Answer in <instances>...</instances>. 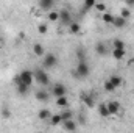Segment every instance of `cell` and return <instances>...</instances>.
Returning a JSON list of instances; mask_svg holds the SVG:
<instances>
[{
	"mask_svg": "<svg viewBox=\"0 0 134 133\" xmlns=\"http://www.w3.org/2000/svg\"><path fill=\"white\" fill-rule=\"evenodd\" d=\"M33 72H34V80H36L39 85H42V86H47V85L50 83V78H48L47 72H45V70H42L41 67H36Z\"/></svg>",
	"mask_w": 134,
	"mask_h": 133,
	"instance_id": "1",
	"label": "cell"
},
{
	"mask_svg": "<svg viewBox=\"0 0 134 133\" xmlns=\"http://www.w3.org/2000/svg\"><path fill=\"white\" fill-rule=\"evenodd\" d=\"M89 72H91V69H89V64L86 63V60L84 61H78V64L75 67V75L78 78H86L89 75Z\"/></svg>",
	"mask_w": 134,
	"mask_h": 133,
	"instance_id": "2",
	"label": "cell"
},
{
	"mask_svg": "<svg viewBox=\"0 0 134 133\" xmlns=\"http://www.w3.org/2000/svg\"><path fill=\"white\" fill-rule=\"evenodd\" d=\"M42 58H44V67H47V69L55 67L58 64V58H56V55H53V53H45Z\"/></svg>",
	"mask_w": 134,
	"mask_h": 133,
	"instance_id": "3",
	"label": "cell"
},
{
	"mask_svg": "<svg viewBox=\"0 0 134 133\" xmlns=\"http://www.w3.org/2000/svg\"><path fill=\"white\" fill-rule=\"evenodd\" d=\"M19 77H20V80H22L24 83H27V85L31 86V83H33V80H34V72L33 70H28V69H24V70L19 74Z\"/></svg>",
	"mask_w": 134,
	"mask_h": 133,
	"instance_id": "4",
	"label": "cell"
},
{
	"mask_svg": "<svg viewBox=\"0 0 134 133\" xmlns=\"http://www.w3.org/2000/svg\"><path fill=\"white\" fill-rule=\"evenodd\" d=\"M59 22H61V24H63L64 27H69V25H70V24L73 22V19H72V14H70V13L67 11L66 8L59 11Z\"/></svg>",
	"mask_w": 134,
	"mask_h": 133,
	"instance_id": "5",
	"label": "cell"
},
{
	"mask_svg": "<svg viewBox=\"0 0 134 133\" xmlns=\"http://www.w3.org/2000/svg\"><path fill=\"white\" fill-rule=\"evenodd\" d=\"M52 94L55 97H61V96H66L67 94V88L63 85V83H56L53 88H52Z\"/></svg>",
	"mask_w": 134,
	"mask_h": 133,
	"instance_id": "6",
	"label": "cell"
},
{
	"mask_svg": "<svg viewBox=\"0 0 134 133\" xmlns=\"http://www.w3.org/2000/svg\"><path fill=\"white\" fill-rule=\"evenodd\" d=\"M94 96H95V94H83V96H81V99H83V102H84L86 106H89V108H94V106H95V99H94Z\"/></svg>",
	"mask_w": 134,
	"mask_h": 133,
	"instance_id": "7",
	"label": "cell"
},
{
	"mask_svg": "<svg viewBox=\"0 0 134 133\" xmlns=\"http://www.w3.org/2000/svg\"><path fill=\"white\" fill-rule=\"evenodd\" d=\"M28 89H30V85H27V83H24V81H20V83L16 85V91H17V94H20V96H25V94L28 93Z\"/></svg>",
	"mask_w": 134,
	"mask_h": 133,
	"instance_id": "8",
	"label": "cell"
},
{
	"mask_svg": "<svg viewBox=\"0 0 134 133\" xmlns=\"http://www.w3.org/2000/svg\"><path fill=\"white\" fill-rule=\"evenodd\" d=\"M53 3H55V0H39V6L42 11H50L53 8Z\"/></svg>",
	"mask_w": 134,
	"mask_h": 133,
	"instance_id": "9",
	"label": "cell"
},
{
	"mask_svg": "<svg viewBox=\"0 0 134 133\" xmlns=\"http://www.w3.org/2000/svg\"><path fill=\"white\" fill-rule=\"evenodd\" d=\"M63 129L66 132H75L76 130V124L72 119H67V121H63Z\"/></svg>",
	"mask_w": 134,
	"mask_h": 133,
	"instance_id": "10",
	"label": "cell"
},
{
	"mask_svg": "<svg viewBox=\"0 0 134 133\" xmlns=\"http://www.w3.org/2000/svg\"><path fill=\"white\" fill-rule=\"evenodd\" d=\"M112 25H114L115 28H123V27L126 25V19H125V17H122V16H117V17H114Z\"/></svg>",
	"mask_w": 134,
	"mask_h": 133,
	"instance_id": "11",
	"label": "cell"
},
{
	"mask_svg": "<svg viewBox=\"0 0 134 133\" xmlns=\"http://www.w3.org/2000/svg\"><path fill=\"white\" fill-rule=\"evenodd\" d=\"M108 110H109V113H111V114H117V113L120 111V103H119V102H115V100H112V102H109V103H108Z\"/></svg>",
	"mask_w": 134,
	"mask_h": 133,
	"instance_id": "12",
	"label": "cell"
},
{
	"mask_svg": "<svg viewBox=\"0 0 134 133\" xmlns=\"http://www.w3.org/2000/svg\"><path fill=\"white\" fill-rule=\"evenodd\" d=\"M33 53L36 57H44V55H45V50H44L42 44H39V42L33 44Z\"/></svg>",
	"mask_w": 134,
	"mask_h": 133,
	"instance_id": "13",
	"label": "cell"
},
{
	"mask_svg": "<svg viewBox=\"0 0 134 133\" xmlns=\"http://www.w3.org/2000/svg\"><path fill=\"white\" fill-rule=\"evenodd\" d=\"M98 114H100L101 117L111 116V113H109V110H108V103H100V105H98Z\"/></svg>",
	"mask_w": 134,
	"mask_h": 133,
	"instance_id": "14",
	"label": "cell"
},
{
	"mask_svg": "<svg viewBox=\"0 0 134 133\" xmlns=\"http://www.w3.org/2000/svg\"><path fill=\"white\" fill-rule=\"evenodd\" d=\"M69 32L72 34H80L81 33V25H80L78 22H72V24L69 25Z\"/></svg>",
	"mask_w": 134,
	"mask_h": 133,
	"instance_id": "15",
	"label": "cell"
},
{
	"mask_svg": "<svg viewBox=\"0 0 134 133\" xmlns=\"http://www.w3.org/2000/svg\"><path fill=\"white\" fill-rule=\"evenodd\" d=\"M56 105H58V106H61V108H67V106H69L67 94H66V96H61V97H56Z\"/></svg>",
	"mask_w": 134,
	"mask_h": 133,
	"instance_id": "16",
	"label": "cell"
},
{
	"mask_svg": "<svg viewBox=\"0 0 134 133\" xmlns=\"http://www.w3.org/2000/svg\"><path fill=\"white\" fill-rule=\"evenodd\" d=\"M95 52H97L100 57H104V55L108 53V50H106V45H104L103 42H97V45H95Z\"/></svg>",
	"mask_w": 134,
	"mask_h": 133,
	"instance_id": "17",
	"label": "cell"
},
{
	"mask_svg": "<svg viewBox=\"0 0 134 133\" xmlns=\"http://www.w3.org/2000/svg\"><path fill=\"white\" fill-rule=\"evenodd\" d=\"M112 57L115 60H123L125 58V49H114L112 50Z\"/></svg>",
	"mask_w": 134,
	"mask_h": 133,
	"instance_id": "18",
	"label": "cell"
},
{
	"mask_svg": "<svg viewBox=\"0 0 134 133\" xmlns=\"http://www.w3.org/2000/svg\"><path fill=\"white\" fill-rule=\"evenodd\" d=\"M48 121H50L52 125H59V124H63V117H61V114H52Z\"/></svg>",
	"mask_w": 134,
	"mask_h": 133,
	"instance_id": "19",
	"label": "cell"
},
{
	"mask_svg": "<svg viewBox=\"0 0 134 133\" xmlns=\"http://www.w3.org/2000/svg\"><path fill=\"white\" fill-rule=\"evenodd\" d=\"M109 81L115 86V88H119V86H122V83H123V80H122V77L120 75H112L111 78H109Z\"/></svg>",
	"mask_w": 134,
	"mask_h": 133,
	"instance_id": "20",
	"label": "cell"
},
{
	"mask_svg": "<svg viewBox=\"0 0 134 133\" xmlns=\"http://www.w3.org/2000/svg\"><path fill=\"white\" fill-rule=\"evenodd\" d=\"M50 116H52V113H50L48 110H41V111L37 113V117H39L41 121H48Z\"/></svg>",
	"mask_w": 134,
	"mask_h": 133,
	"instance_id": "21",
	"label": "cell"
},
{
	"mask_svg": "<svg viewBox=\"0 0 134 133\" xmlns=\"http://www.w3.org/2000/svg\"><path fill=\"white\" fill-rule=\"evenodd\" d=\"M36 99L39 102H47L48 100V93L47 91H36Z\"/></svg>",
	"mask_w": 134,
	"mask_h": 133,
	"instance_id": "22",
	"label": "cell"
},
{
	"mask_svg": "<svg viewBox=\"0 0 134 133\" xmlns=\"http://www.w3.org/2000/svg\"><path fill=\"white\" fill-rule=\"evenodd\" d=\"M101 21H103L104 24H112V21H114V16H112L111 13L104 11V13H103V16H101Z\"/></svg>",
	"mask_w": 134,
	"mask_h": 133,
	"instance_id": "23",
	"label": "cell"
},
{
	"mask_svg": "<svg viewBox=\"0 0 134 133\" xmlns=\"http://www.w3.org/2000/svg\"><path fill=\"white\" fill-rule=\"evenodd\" d=\"M61 117H63V121H67V119H72V117H73V113L69 110V106L64 108V111L61 113Z\"/></svg>",
	"mask_w": 134,
	"mask_h": 133,
	"instance_id": "24",
	"label": "cell"
},
{
	"mask_svg": "<svg viewBox=\"0 0 134 133\" xmlns=\"http://www.w3.org/2000/svg\"><path fill=\"white\" fill-rule=\"evenodd\" d=\"M120 16H122V17H125V19L128 21V19L131 17V9H130L128 6H126V8H122V13H120Z\"/></svg>",
	"mask_w": 134,
	"mask_h": 133,
	"instance_id": "25",
	"label": "cell"
},
{
	"mask_svg": "<svg viewBox=\"0 0 134 133\" xmlns=\"http://www.w3.org/2000/svg\"><path fill=\"white\" fill-rule=\"evenodd\" d=\"M112 45H114V49H125V42L122 39H114Z\"/></svg>",
	"mask_w": 134,
	"mask_h": 133,
	"instance_id": "26",
	"label": "cell"
},
{
	"mask_svg": "<svg viewBox=\"0 0 134 133\" xmlns=\"http://www.w3.org/2000/svg\"><path fill=\"white\" fill-rule=\"evenodd\" d=\"M115 89H117V88H115L109 80H108V81H104V91H106V93H112V91H115Z\"/></svg>",
	"mask_w": 134,
	"mask_h": 133,
	"instance_id": "27",
	"label": "cell"
},
{
	"mask_svg": "<svg viewBox=\"0 0 134 133\" xmlns=\"http://www.w3.org/2000/svg\"><path fill=\"white\" fill-rule=\"evenodd\" d=\"M0 114H2V117H5V119L11 117V111H9V108H8V106H2V111H0Z\"/></svg>",
	"mask_w": 134,
	"mask_h": 133,
	"instance_id": "28",
	"label": "cell"
},
{
	"mask_svg": "<svg viewBox=\"0 0 134 133\" xmlns=\"http://www.w3.org/2000/svg\"><path fill=\"white\" fill-rule=\"evenodd\" d=\"M48 21H59V13L58 11H50L48 13Z\"/></svg>",
	"mask_w": 134,
	"mask_h": 133,
	"instance_id": "29",
	"label": "cell"
},
{
	"mask_svg": "<svg viewBox=\"0 0 134 133\" xmlns=\"http://www.w3.org/2000/svg\"><path fill=\"white\" fill-rule=\"evenodd\" d=\"M76 57H78V61H84L86 60V53L83 49H76Z\"/></svg>",
	"mask_w": 134,
	"mask_h": 133,
	"instance_id": "30",
	"label": "cell"
},
{
	"mask_svg": "<svg viewBox=\"0 0 134 133\" xmlns=\"http://www.w3.org/2000/svg\"><path fill=\"white\" fill-rule=\"evenodd\" d=\"M95 3H97V0H84V9H91V8H94Z\"/></svg>",
	"mask_w": 134,
	"mask_h": 133,
	"instance_id": "31",
	"label": "cell"
},
{
	"mask_svg": "<svg viewBox=\"0 0 134 133\" xmlns=\"http://www.w3.org/2000/svg\"><path fill=\"white\" fill-rule=\"evenodd\" d=\"M37 32H39L41 34H45L47 32H48V27H47L45 24H39V25H37Z\"/></svg>",
	"mask_w": 134,
	"mask_h": 133,
	"instance_id": "32",
	"label": "cell"
},
{
	"mask_svg": "<svg viewBox=\"0 0 134 133\" xmlns=\"http://www.w3.org/2000/svg\"><path fill=\"white\" fill-rule=\"evenodd\" d=\"M94 8H95V9H98L100 13H104V11H106V5H104V3H95V6H94Z\"/></svg>",
	"mask_w": 134,
	"mask_h": 133,
	"instance_id": "33",
	"label": "cell"
},
{
	"mask_svg": "<svg viewBox=\"0 0 134 133\" xmlns=\"http://www.w3.org/2000/svg\"><path fill=\"white\" fill-rule=\"evenodd\" d=\"M125 3H126V6H128V8L134 6V0H125Z\"/></svg>",
	"mask_w": 134,
	"mask_h": 133,
	"instance_id": "34",
	"label": "cell"
}]
</instances>
